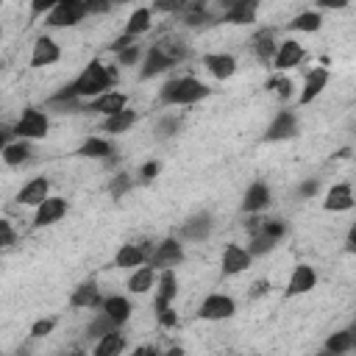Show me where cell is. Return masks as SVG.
<instances>
[{"label":"cell","instance_id":"20","mask_svg":"<svg viewBox=\"0 0 356 356\" xmlns=\"http://www.w3.org/2000/svg\"><path fill=\"white\" fill-rule=\"evenodd\" d=\"M270 200H273L270 186H267L264 181H253V184L245 189L242 211H248V214H259V211H264V209L270 206Z\"/></svg>","mask_w":356,"mask_h":356},{"label":"cell","instance_id":"31","mask_svg":"<svg viewBox=\"0 0 356 356\" xmlns=\"http://www.w3.org/2000/svg\"><path fill=\"white\" fill-rule=\"evenodd\" d=\"M100 309H103L117 325H125V323L131 320V300L122 298V295H108V298H103Z\"/></svg>","mask_w":356,"mask_h":356},{"label":"cell","instance_id":"17","mask_svg":"<svg viewBox=\"0 0 356 356\" xmlns=\"http://www.w3.org/2000/svg\"><path fill=\"white\" fill-rule=\"evenodd\" d=\"M61 58V47H58V42L56 39H50V36H39L36 42H33V50H31V67H50V64H56Z\"/></svg>","mask_w":356,"mask_h":356},{"label":"cell","instance_id":"11","mask_svg":"<svg viewBox=\"0 0 356 356\" xmlns=\"http://www.w3.org/2000/svg\"><path fill=\"white\" fill-rule=\"evenodd\" d=\"M150 250H153L150 242H125V245H120V250L114 253V264H117L120 270H134V267H139V264L147 261Z\"/></svg>","mask_w":356,"mask_h":356},{"label":"cell","instance_id":"36","mask_svg":"<svg viewBox=\"0 0 356 356\" xmlns=\"http://www.w3.org/2000/svg\"><path fill=\"white\" fill-rule=\"evenodd\" d=\"M353 348H356V334H353V328H342V331H337V334H331V337L325 339V353H334V356L350 353Z\"/></svg>","mask_w":356,"mask_h":356},{"label":"cell","instance_id":"49","mask_svg":"<svg viewBox=\"0 0 356 356\" xmlns=\"http://www.w3.org/2000/svg\"><path fill=\"white\" fill-rule=\"evenodd\" d=\"M317 189H320V181H317V178H306V181L300 184V189H298V192H300V197H314V195H317Z\"/></svg>","mask_w":356,"mask_h":356},{"label":"cell","instance_id":"8","mask_svg":"<svg viewBox=\"0 0 356 356\" xmlns=\"http://www.w3.org/2000/svg\"><path fill=\"white\" fill-rule=\"evenodd\" d=\"M256 14L259 0H225V8L217 14V19L225 25H250L256 22Z\"/></svg>","mask_w":356,"mask_h":356},{"label":"cell","instance_id":"45","mask_svg":"<svg viewBox=\"0 0 356 356\" xmlns=\"http://www.w3.org/2000/svg\"><path fill=\"white\" fill-rule=\"evenodd\" d=\"M58 0H31V19H36V17H44L53 6H56Z\"/></svg>","mask_w":356,"mask_h":356},{"label":"cell","instance_id":"50","mask_svg":"<svg viewBox=\"0 0 356 356\" xmlns=\"http://www.w3.org/2000/svg\"><path fill=\"white\" fill-rule=\"evenodd\" d=\"M134 42H136L134 36L122 33V36H117V39H114V42L108 44V50H111V53H120V50H125V47H128V44H134Z\"/></svg>","mask_w":356,"mask_h":356},{"label":"cell","instance_id":"52","mask_svg":"<svg viewBox=\"0 0 356 356\" xmlns=\"http://www.w3.org/2000/svg\"><path fill=\"white\" fill-rule=\"evenodd\" d=\"M11 139H14V131H11V128H3V125H0V153H3V147H6V145H8Z\"/></svg>","mask_w":356,"mask_h":356},{"label":"cell","instance_id":"18","mask_svg":"<svg viewBox=\"0 0 356 356\" xmlns=\"http://www.w3.org/2000/svg\"><path fill=\"white\" fill-rule=\"evenodd\" d=\"M328 78H331V72H328L325 67H314V70L306 75V81H303V89H300V95H298V103H300V106H309L312 100H317L320 92L328 86Z\"/></svg>","mask_w":356,"mask_h":356},{"label":"cell","instance_id":"33","mask_svg":"<svg viewBox=\"0 0 356 356\" xmlns=\"http://www.w3.org/2000/svg\"><path fill=\"white\" fill-rule=\"evenodd\" d=\"M28 156H31V142H28V139H11V142L3 147V153H0V159H3L8 167L25 164Z\"/></svg>","mask_w":356,"mask_h":356},{"label":"cell","instance_id":"21","mask_svg":"<svg viewBox=\"0 0 356 356\" xmlns=\"http://www.w3.org/2000/svg\"><path fill=\"white\" fill-rule=\"evenodd\" d=\"M314 286H317V273H314V267H312V264H298V267L292 270L289 281H286V295H289V298L306 295V292H312Z\"/></svg>","mask_w":356,"mask_h":356},{"label":"cell","instance_id":"43","mask_svg":"<svg viewBox=\"0 0 356 356\" xmlns=\"http://www.w3.org/2000/svg\"><path fill=\"white\" fill-rule=\"evenodd\" d=\"M14 242H17V231H14V225H11L8 220H0V250L11 248Z\"/></svg>","mask_w":356,"mask_h":356},{"label":"cell","instance_id":"48","mask_svg":"<svg viewBox=\"0 0 356 356\" xmlns=\"http://www.w3.org/2000/svg\"><path fill=\"white\" fill-rule=\"evenodd\" d=\"M86 14H106L111 8V0H83Z\"/></svg>","mask_w":356,"mask_h":356},{"label":"cell","instance_id":"23","mask_svg":"<svg viewBox=\"0 0 356 356\" xmlns=\"http://www.w3.org/2000/svg\"><path fill=\"white\" fill-rule=\"evenodd\" d=\"M200 61L209 70V75H214L217 81H228L236 72V58L231 53H206Z\"/></svg>","mask_w":356,"mask_h":356},{"label":"cell","instance_id":"14","mask_svg":"<svg viewBox=\"0 0 356 356\" xmlns=\"http://www.w3.org/2000/svg\"><path fill=\"white\" fill-rule=\"evenodd\" d=\"M36 214H33V225L36 228H44V225H53L58 222L64 214H67V200L58 197V195H47L39 206H33Z\"/></svg>","mask_w":356,"mask_h":356},{"label":"cell","instance_id":"46","mask_svg":"<svg viewBox=\"0 0 356 356\" xmlns=\"http://www.w3.org/2000/svg\"><path fill=\"white\" fill-rule=\"evenodd\" d=\"M159 172H161V161H145V164L139 167V178H142V181H153Z\"/></svg>","mask_w":356,"mask_h":356},{"label":"cell","instance_id":"24","mask_svg":"<svg viewBox=\"0 0 356 356\" xmlns=\"http://www.w3.org/2000/svg\"><path fill=\"white\" fill-rule=\"evenodd\" d=\"M323 209H325V211H350V209H353V189H350V184H348V181L334 184V186L325 192Z\"/></svg>","mask_w":356,"mask_h":356},{"label":"cell","instance_id":"38","mask_svg":"<svg viewBox=\"0 0 356 356\" xmlns=\"http://www.w3.org/2000/svg\"><path fill=\"white\" fill-rule=\"evenodd\" d=\"M267 89L278 97V100H289L292 95H295V83H292V78H286L284 72H278V75H273L270 81H267Z\"/></svg>","mask_w":356,"mask_h":356},{"label":"cell","instance_id":"6","mask_svg":"<svg viewBox=\"0 0 356 356\" xmlns=\"http://www.w3.org/2000/svg\"><path fill=\"white\" fill-rule=\"evenodd\" d=\"M184 261V245L178 236H167L161 239L159 245H153L150 256H147V264L153 270H167V267H178Z\"/></svg>","mask_w":356,"mask_h":356},{"label":"cell","instance_id":"47","mask_svg":"<svg viewBox=\"0 0 356 356\" xmlns=\"http://www.w3.org/2000/svg\"><path fill=\"white\" fill-rule=\"evenodd\" d=\"M267 292H270V281H267V278H259V281H253V284H250L248 298H250V300H256V298H261V295H267Z\"/></svg>","mask_w":356,"mask_h":356},{"label":"cell","instance_id":"34","mask_svg":"<svg viewBox=\"0 0 356 356\" xmlns=\"http://www.w3.org/2000/svg\"><path fill=\"white\" fill-rule=\"evenodd\" d=\"M122 350H125V337L117 328L108 331V334H103V337H97V345L92 348L95 356H117Z\"/></svg>","mask_w":356,"mask_h":356},{"label":"cell","instance_id":"30","mask_svg":"<svg viewBox=\"0 0 356 356\" xmlns=\"http://www.w3.org/2000/svg\"><path fill=\"white\" fill-rule=\"evenodd\" d=\"M153 284H156V270L145 261V264L134 267V273H131V278H128V292H134V295H145V292L153 289Z\"/></svg>","mask_w":356,"mask_h":356},{"label":"cell","instance_id":"42","mask_svg":"<svg viewBox=\"0 0 356 356\" xmlns=\"http://www.w3.org/2000/svg\"><path fill=\"white\" fill-rule=\"evenodd\" d=\"M53 328H56V317H42V320H36V323L31 325V337H33V339H42V337L53 334Z\"/></svg>","mask_w":356,"mask_h":356},{"label":"cell","instance_id":"3","mask_svg":"<svg viewBox=\"0 0 356 356\" xmlns=\"http://www.w3.org/2000/svg\"><path fill=\"white\" fill-rule=\"evenodd\" d=\"M11 131H14L17 139L39 142V139H44L47 131H50V117H47V111H42V108H36V106H28V108L19 114V120L11 125Z\"/></svg>","mask_w":356,"mask_h":356},{"label":"cell","instance_id":"35","mask_svg":"<svg viewBox=\"0 0 356 356\" xmlns=\"http://www.w3.org/2000/svg\"><path fill=\"white\" fill-rule=\"evenodd\" d=\"M323 28V14L320 11H300L289 19V31H298V33H317Z\"/></svg>","mask_w":356,"mask_h":356},{"label":"cell","instance_id":"15","mask_svg":"<svg viewBox=\"0 0 356 356\" xmlns=\"http://www.w3.org/2000/svg\"><path fill=\"white\" fill-rule=\"evenodd\" d=\"M250 253H248V248H242V245H236V242H228L225 248H222V259H220V267H222V273L225 275H239V273H245L248 267H250Z\"/></svg>","mask_w":356,"mask_h":356},{"label":"cell","instance_id":"53","mask_svg":"<svg viewBox=\"0 0 356 356\" xmlns=\"http://www.w3.org/2000/svg\"><path fill=\"white\" fill-rule=\"evenodd\" d=\"M111 3H117V6H122V3H131V0H111Z\"/></svg>","mask_w":356,"mask_h":356},{"label":"cell","instance_id":"16","mask_svg":"<svg viewBox=\"0 0 356 356\" xmlns=\"http://www.w3.org/2000/svg\"><path fill=\"white\" fill-rule=\"evenodd\" d=\"M303 44L298 42V39H286V42H281L278 47H275V56H273V67L278 70V72H286V70H292V67H298L300 61H303Z\"/></svg>","mask_w":356,"mask_h":356},{"label":"cell","instance_id":"12","mask_svg":"<svg viewBox=\"0 0 356 356\" xmlns=\"http://www.w3.org/2000/svg\"><path fill=\"white\" fill-rule=\"evenodd\" d=\"M125 106H128V95L114 92V89H108V92H103V95H97V97L83 100V111L103 114V117H108V114H114V111H120V108H125Z\"/></svg>","mask_w":356,"mask_h":356},{"label":"cell","instance_id":"19","mask_svg":"<svg viewBox=\"0 0 356 356\" xmlns=\"http://www.w3.org/2000/svg\"><path fill=\"white\" fill-rule=\"evenodd\" d=\"M47 195H50V181H47L44 175H36V178H31L28 184H22V189L14 195V200H17L19 206H39Z\"/></svg>","mask_w":356,"mask_h":356},{"label":"cell","instance_id":"9","mask_svg":"<svg viewBox=\"0 0 356 356\" xmlns=\"http://www.w3.org/2000/svg\"><path fill=\"white\" fill-rule=\"evenodd\" d=\"M214 231V220L209 211H197L192 217H186L178 228V239L181 242H206Z\"/></svg>","mask_w":356,"mask_h":356},{"label":"cell","instance_id":"54","mask_svg":"<svg viewBox=\"0 0 356 356\" xmlns=\"http://www.w3.org/2000/svg\"><path fill=\"white\" fill-rule=\"evenodd\" d=\"M0 36H3V25H0Z\"/></svg>","mask_w":356,"mask_h":356},{"label":"cell","instance_id":"1","mask_svg":"<svg viewBox=\"0 0 356 356\" xmlns=\"http://www.w3.org/2000/svg\"><path fill=\"white\" fill-rule=\"evenodd\" d=\"M117 81H120L117 67L103 64L100 58H92V61L78 72V78H75V81H70L67 86H61V89H58L56 95H50V97H56V100H67V97L89 100V97H97V95H103V92L114 89V83H117Z\"/></svg>","mask_w":356,"mask_h":356},{"label":"cell","instance_id":"55","mask_svg":"<svg viewBox=\"0 0 356 356\" xmlns=\"http://www.w3.org/2000/svg\"><path fill=\"white\" fill-rule=\"evenodd\" d=\"M0 3H3V0H0Z\"/></svg>","mask_w":356,"mask_h":356},{"label":"cell","instance_id":"29","mask_svg":"<svg viewBox=\"0 0 356 356\" xmlns=\"http://www.w3.org/2000/svg\"><path fill=\"white\" fill-rule=\"evenodd\" d=\"M78 156L83 159H103V161H111L114 159V145L103 136H89L81 147H78Z\"/></svg>","mask_w":356,"mask_h":356},{"label":"cell","instance_id":"10","mask_svg":"<svg viewBox=\"0 0 356 356\" xmlns=\"http://www.w3.org/2000/svg\"><path fill=\"white\" fill-rule=\"evenodd\" d=\"M178 298V278H175V267H167L159 273L156 278V298H153V309L164 312L172 306V300Z\"/></svg>","mask_w":356,"mask_h":356},{"label":"cell","instance_id":"28","mask_svg":"<svg viewBox=\"0 0 356 356\" xmlns=\"http://www.w3.org/2000/svg\"><path fill=\"white\" fill-rule=\"evenodd\" d=\"M139 120V114L134 111V108H120V111H114V114H108V117H103V122H100V128L106 131V134H125L128 128H134V122Z\"/></svg>","mask_w":356,"mask_h":356},{"label":"cell","instance_id":"40","mask_svg":"<svg viewBox=\"0 0 356 356\" xmlns=\"http://www.w3.org/2000/svg\"><path fill=\"white\" fill-rule=\"evenodd\" d=\"M131 186H134V178H131L128 172H117V175L108 181V195H111V197H122Z\"/></svg>","mask_w":356,"mask_h":356},{"label":"cell","instance_id":"41","mask_svg":"<svg viewBox=\"0 0 356 356\" xmlns=\"http://www.w3.org/2000/svg\"><path fill=\"white\" fill-rule=\"evenodd\" d=\"M139 58H142V47H139L136 42H134V44H128L125 50H120V53H117V61H120L122 67H131V64H136Z\"/></svg>","mask_w":356,"mask_h":356},{"label":"cell","instance_id":"5","mask_svg":"<svg viewBox=\"0 0 356 356\" xmlns=\"http://www.w3.org/2000/svg\"><path fill=\"white\" fill-rule=\"evenodd\" d=\"M83 17H86L83 0H58V3L44 14V22H47L50 28H72V25H78Z\"/></svg>","mask_w":356,"mask_h":356},{"label":"cell","instance_id":"26","mask_svg":"<svg viewBox=\"0 0 356 356\" xmlns=\"http://www.w3.org/2000/svg\"><path fill=\"white\" fill-rule=\"evenodd\" d=\"M156 47H159V50L172 61V67L189 58V44H186L178 33H167V36H161V39L156 42Z\"/></svg>","mask_w":356,"mask_h":356},{"label":"cell","instance_id":"22","mask_svg":"<svg viewBox=\"0 0 356 356\" xmlns=\"http://www.w3.org/2000/svg\"><path fill=\"white\" fill-rule=\"evenodd\" d=\"M100 303H103V295H100L97 281H92V278L78 284L72 289V295H70V306L72 309H100Z\"/></svg>","mask_w":356,"mask_h":356},{"label":"cell","instance_id":"2","mask_svg":"<svg viewBox=\"0 0 356 356\" xmlns=\"http://www.w3.org/2000/svg\"><path fill=\"white\" fill-rule=\"evenodd\" d=\"M211 95V89L192 78V75H178V78H170L161 83L159 89V103L161 106H192L197 100H206Z\"/></svg>","mask_w":356,"mask_h":356},{"label":"cell","instance_id":"51","mask_svg":"<svg viewBox=\"0 0 356 356\" xmlns=\"http://www.w3.org/2000/svg\"><path fill=\"white\" fill-rule=\"evenodd\" d=\"M317 3V8H334V11H339V8H345L350 0H314Z\"/></svg>","mask_w":356,"mask_h":356},{"label":"cell","instance_id":"7","mask_svg":"<svg viewBox=\"0 0 356 356\" xmlns=\"http://www.w3.org/2000/svg\"><path fill=\"white\" fill-rule=\"evenodd\" d=\"M236 314V300L231 295H222V292H211L203 298L200 309H197V317L200 320H209V323H220V320H228Z\"/></svg>","mask_w":356,"mask_h":356},{"label":"cell","instance_id":"25","mask_svg":"<svg viewBox=\"0 0 356 356\" xmlns=\"http://www.w3.org/2000/svg\"><path fill=\"white\" fill-rule=\"evenodd\" d=\"M275 47H278V44H275V33H273L270 28L256 31L253 39H250V50H253V56H256L261 64H270V61H273Z\"/></svg>","mask_w":356,"mask_h":356},{"label":"cell","instance_id":"56","mask_svg":"<svg viewBox=\"0 0 356 356\" xmlns=\"http://www.w3.org/2000/svg\"><path fill=\"white\" fill-rule=\"evenodd\" d=\"M206 3H209V0H206Z\"/></svg>","mask_w":356,"mask_h":356},{"label":"cell","instance_id":"4","mask_svg":"<svg viewBox=\"0 0 356 356\" xmlns=\"http://www.w3.org/2000/svg\"><path fill=\"white\" fill-rule=\"evenodd\" d=\"M286 234V222L284 220H261V225L256 231H250V245L248 253L250 256H264L270 253Z\"/></svg>","mask_w":356,"mask_h":356},{"label":"cell","instance_id":"27","mask_svg":"<svg viewBox=\"0 0 356 356\" xmlns=\"http://www.w3.org/2000/svg\"><path fill=\"white\" fill-rule=\"evenodd\" d=\"M170 67H172V61L153 44V47H147V53H145V58H142V70H139V75L147 81V78H156V75L167 72Z\"/></svg>","mask_w":356,"mask_h":356},{"label":"cell","instance_id":"32","mask_svg":"<svg viewBox=\"0 0 356 356\" xmlns=\"http://www.w3.org/2000/svg\"><path fill=\"white\" fill-rule=\"evenodd\" d=\"M150 25H153V8H147V6H142V8H134V14L128 17V22H125V31L122 33H128V36H142V33H147L150 31Z\"/></svg>","mask_w":356,"mask_h":356},{"label":"cell","instance_id":"37","mask_svg":"<svg viewBox=\"0 0 356 356\" xmlns=\"http://www.w3.org/2000/svg\"><path fill=\"white\" fill-rule=\"evenodd\" d=\"M114 328H117V323L100 309V312L89 320V325H86V337H89V339H97V337H103V334H108V331H114Z\"/></svg>","mask_w":356,"mask_h":356},{"label":"cell","instance_id":"44","mask_svg":"<svg viewBox=\"0 0 356 356\" xmlns=\"http://www.w3.org/2000/svg\"><path fill=\"white\" fill-rule=\"evenodd\" d=\"M156 320H159L161 328H175V325H178V312L170 306V309H164V312H156Z\"/></svg>","mask_w":356,"mask_h":356},{"label":"cell","instance_id":"13","mask_svg":"<svg viewBox=\"0 0 356 356\" xmlns=\"http://www.w3.org/2000/svg\"><path fill=\"white\" fill-rule=\"evenodd\" d=\"M295 134H298V117H295V111L281 108V111L273 117V122L267 125L264 139H267V142H284V139H289V136H295Z\"/></svg>","mask_w":356,"mask_h":356},{"label":"cell","instance_id":"39","mask_svg":"<svg viewBox=\"0 0 356 356\" xmlns=\"http://www.w3.org/2000/svg\"><path fill=\"white\" fill-rule=\"evenodd\" d=\"M181 131V117L178 114H167V117H161L159 122H156V136L159 139H170V136H175Z\"/></svg>","mask_w":356,"mask_h":356}]
</instances>
